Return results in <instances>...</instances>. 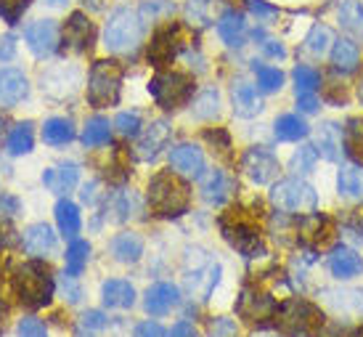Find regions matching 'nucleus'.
<instances>
[{
    "instance_id": "obj_35",
    "label": "nucleus",
    "mask_w": 363,
    "mask_h": 337,
    "mask_svg": "<svg viewBox=\"0 0 363 337\" xmlns=\"http://www.w3.org/2000/svg\"><path fill=\"white\" fill-rule=\"evenodd\" d=\"M88 258H91V245L82 242V239H74L69 250H67V274L77 279L88 266Z\"/></svg>"
},
{
    "instance_id": "obj_58",
    "label": "nucleus",
    "mask_w": 363,
    "mask_h": 337,
    "mask_svg": "<svg viewBox=\"0 0 363 337\" xmlns=\"http://www.w3.org/2000/svg\"><path fill=\"white\" fill-rule=\"evenodd\" d=\"M172 337H196V329L189 321H181V324L172 327Z\"/></svg>"
},
{
    "instance_id": "obj_48",
    "label": "nucleus",
    "mask_w": 363,
    "mask_h": 337,
    "mask_svg": "<svg viewBox=\"0 0 363 337\" xmlns=\"http://www.w3.org/2000/svg\"><path fill=\"white\" fill-rule=\"evenodd\" d=\"M16 337H48V332H45V327H43L40 319H21L19 327H16Z\"/></svg>"
},
{
    "instance_id": "obj_55",
    "label": "nucleus",
    "mask_w": 363,
    "mask_h": 337,
    "mask_svg": "<svg viewBox=\"0 0 363 337\" xmlns=\"http://www.w3.org/2000/svg\"><path fill=\"white\" fill-rule=\"evenodd\" d=\"M297 106H300V112L313 114V112H318V99H315L313 93H305V96H297Z\"/></svg>"
},
{
    "instance_id": "obj_50",
    "label": "nucleus",
    "mask_w": 363,
    "mask_h": 337,
    "mask_svg": "<svg viewBox=\"0 0 363 337\" xmlns=\"http://www.w3.org/2000/svg\"><path fill=\"white\" fill-rule=\"evenodd\" d=\"M133 337H167V332H164L157 321H141V324L135 327V332H133Z\"/></svg>"
},
{
    "instance_id": "obj_57",
    "label": "nucleus",
    "mask_w": 363,
    "mask_h": 337,
    "mask_svg": "<svg viewBox=\"0 0 363 337\" xmlns=\"http://www.w3.org/2000/svg\"><path fill=\"white\" fill-rule=\"evenodd\" d=\"M262 51L268 53V56H276V59H284V56H286L284 45H281V43H276V40H265V43H262Z\"/></svg>"
},
{
    "instance_id": "obj_3",
    "label": "nucleus",
    "mask_w": 363,
    "mask_h": 337,
    "mask_svg": "<svg viewBox=\"0 0 363 337\" xmlns=\"http://www.w3.org/2000/svg\"><path fill=\"white\" fill-rule=\"evenodd\" d=\"M273 319H276V327L286 337H318L323 327L321 311L308 300H300V297L281 303L276 308Z\"/></svg>"
},
{
    "instance_id": "obj_33",
    "label": "nucleus",
    "mask_w": 363,
    "mask_h": 337,
    "mask_svg": "<svg viewBox=\"0 0 363 337\" xmlns=\"http://www.w3.org/2000/svg\"><path fill=\"white\" fill-rule=\"evenodd\" d=\"M32 146H35V133H32V123H19L11 128L9 141H6V149L13 157H21V154H30Z\"/></svg>"
},
{
    "instance_id": "obj_45",
    "label": "nucleus",
    "mask_w": 363,
    "mask_h": 337,
    "mask_svg": "<svg viewBox=\"0 0 363 337\" xmlns=\"http://www.w3.org/2000/svg\"><path fill=\"white\" fill-rule=\"evenodd\" d=\"M114 128L120 131L122 136H138L141 133V114L138 112H122L117 114V120H114Z\"/></svg>"
},
{
    "instance_id": "obj_16",
    "label": "nucleus",
    "mask_w": 363,
    "mask_h": 337,
    "mask_svg": "<svg viewBox=\"0 0 363 337\" xmlns=\"http://www.w3.org/2000/svg\"><path fill=\"white\" fill-rule=\"evenodd\" d=\"M178 303H181V292H178V287L170 284V282L152 284L149 289H146V297H143V308H146L152 316H164V314H170Z\"/></svg>"
},
{
    "instance_id": "obj_7",
    "label": "nucleus",
    "mask_w": 363,
    "mask_h": 337,
    "mask_svg": "<svg viewBox=\"0 0 363 337\" xmlns=\"http://www.w3.org/2000/svg\"><path fill=\"white\" fill-rule=\"evenodd\" d=\"M149 93L162 109H181L191 101L194 96V77L183 74V72H160L152 82H149Z\"/></svg>"
},
{
    "instance_id": "obj_1",
    "label": "nucleus",
    "mask_w": 363,
    "mask_h": 337,
    "mask_svg": "<svg viewBox=\"0 0 363 337\" xmlns=\"http://www.w3.org/2000/svg\"><path fill=\"white\" fill-rule=\"evenodd\" d=\"M11 289H13V295L19 297L21 306L43 308L53 300L56 282H53L51 268L45 266V263L30 260V263H21L13 271V276H11Z\"/></svg>"
},
{
    "instance_id": "obj_28",
    "label": "nucleus",
    "mask_w": 363,
    "mask_h": 337,
    "mask_svg": "<svg viewBox=\"0 0 363 337\" xmlns=\"http://www.w3.org/2000/svg\"><path fill=\"white\" fill-rule=\"evenodd\" d=\"M101 300L104 306L109 308H133V303H135V289H133L130 282L111 279V282H104Z\"/></svg>"
},
{
    "instance_id": "obj_21",
    "label": "nucleus",
    "mask_w": 363,
    "mask_h": 337,
    "mask_svg": "<svg viewBox=\"0 0 363 337\" xmlns=\"http://www.w3.org/2000/svg\"><path fill=\"white\" fill-rule=\"evenodd\" d=\"M329 271L337 279H353V276L363 274V260L350 247H337V250H332V255H329Z\"/></svg>"
},
{
    "instance_id": "obj_17",
    "label": "nucleus",
    "mask_w": 363,
    "mask_h": 337,
    "mask_svg": "<svg viewBox=\"0 0 363 337\" xmlns=\"http://www.w3.org/2000/svg\"><path fill=\"white\" fill-rule=\"evenodd\" d=\"M170 141V125L164 120L152 123L143 133H138V143H135V157L138 160H154L157 154L164 149V143Z\"/></svg>"
},
{
    "instance_id": "obj_11",
    "label": "nucleus",
    "mask_w": 363,
    "mask_h": 337,
    "mask_svg": "<svg viewBox=\"0 0 363 337\" xmlns=\"http://www.w3.org/2000/svg\"><path fill=\"white\" fill-rule=\"evenodd\" d=\"M24 40L38 59H45L59 48V24L53 19H38L24 30Z\"/></svg>"
},
{
    "instance_id": "obj_56",
    "label": "nucleus",
    "mask_w": 363,
    "mask_h": 337,
    "mask_svg": "<svg viewBox=\"0 0 363 337\" xmlns=\"http://www.w3.org/2000/svg\"><path fill=\"white\" fill-rule=\"evenodd\" d=\"M16 53V45H13V38H0V62H9Z\"/></svg>"
},
{
    "instance_id": "obj_14",
    "label": "nucleus",
    "mask_w": 363,
    "mask_h": 337,
    "mask_svg": "<svg viewBox=\"0 0 363 337\" xmlns=\"http://www.w3.org/2000/svg\"><path fill=\"white\" fill-rule=\"evenodd\" d=\"M93 38H96V30H93V21L80 13V11H74L67 24H64V45L72 48V51H88L93 45Z\"/></svg>"
},
{
    "instance_id": "obj_34",
    "label": "nucleus",
    "mask_w": 363,
    "mask_h": 337,
    "mask_svg": "<svg viewBox=\"0 0 363 337\" xmlns=\"http://www.w3.org/2000/svg\"><path fill=\"white\" fill-rule=\"evenodd\" d=\"M109 138L111 128L109 120H104V117H91L82 128V143L85 146H104V143H109Z\"/></svg>"
},
{
    "instance_id": "obj_37",
    "label": "nucleus",
    "mask_w": 363,
    "mask_h": 337,
    "mask_svg": "<svg viewBox=\"0 0 363 337\" xmlns=\"http://www.w3.org/2000/svg\"><path fill=\"white\" fill-rule=\"evenodd\" d=\"M342 141H345V149H347V154H350L358 165H363V120L353 117V120L347 123Z\"/></svg>"
},
{
    "instance_id": "obj_41",
    "label": "nucleus",
    "mask_w": 363,
    "mask_h": 337,
    "mask_svg": "<svg viewBox=\"0 0 363 337\" xmlns=\"http://www.w3.org/2000/svg\"><path fill=\"white\" fill-rule=\"evenodd\" d=\"M334 43V35L332 30L326 27V24H315L311 30V35H308V40H305V45H308V51L315 53V56H323V53L329 51V45Z\"/></svg>"
},
{
    "instance_id": "obj_31",
    "label": "nucleus",
    "mask_w": 363,
    "mask_h": 337,
    "mask_svg": "<svg viewBox=\"0 0 363 337\" xmlns=\"http://www.w3.org/2000/svg\"><path fill=\"white\" fill-rule=\"evenodd\" d=\"M56 223H59V231L64 236H74L80 234L82 228V218H80V210H77V204L69 202V199H59L56 204Z\"/></svg>"
},
{
    "instance_id": "obj_6",
    "label": "nucleus",
    "mask_w": 363,
    "mask_h": 337,
    "mask_svg": "<svg viewBox=\"0 0 363 337\" xmlns=\"http://www.w3.org/2000/svg\"><path fill=\"white\" fill-rule=\"evenodd\" d=\"M220 231L228 239V245L233 250H239L244 258H257L262 255V236L260 228L252 218H247L244 210H228L220 218Z\"/></svg>"
},
{
    "instance_id": "obj_42",
    "label": "nucleus",
    "mask_w": 363,
    "mask_h": 337,
    "mask_svg": "<svg viewBox=\"0 0 363 337\" xmlns=\"http://www.w3.org/2000/svg\"><path fill=\"white\" fill-rule=\"evenodd\" d=\"M294 85H297V96L315 93V88L321 85V74L313 70V67H305V64H300V67L294 70Z\"/></svg>"
},
{
    "instance_id": "obj_5",
    "label": "nucleus",
    "mask_w": 363,
    "mask_h": 337,
    "mask_svg": "<svg viewBox=\"0 0 363 337\" xmlns=\"http://www.w3.org/2000/svg\"><path fill=\"white\" fill-rule=\"evenodd\" d=\"M143 40V19L130 9H117L106 21L104 45L111 53H133Z\"/></svg>"
},
{
    "instance_id": "obj_18",
    "label": "nucleus",
    "mask_w": 363,
    "mask_h": 337,
    "mask_svg": "<svg viewBox=\"0 0 363 337\" xmlns=\"http://www.w3.org/2000/svg\"><path fill=\"white\" fill-rule=\"evenodd\" d=\"M170 165L175 173L181 175H199L204 173V154L194 143H178L170 149Z\"/></svg>"
},
{
    "instance_id": "obj_52",
    "label": "nucleus",
    "mask_w": 363,
    "mask_h": 337,
    "mask_svg": "<svg viewBox=\"0 0 363 337\" xmlns=\"http://www.w3.org/2000/svg\"><path fill=\"white\" fill-rule=\"evenodd\" d=\"M318 337H355V332L350 327H342V324H326L323 321Z\"/></svg>"
},
{
    "instance_id": "obj_44",
    "label": "nucleus",
    "mask_w": 363,
    "mask_h": 337,
    "mask_svg": "<svg viewBox=\"0 0 363 337\" xmlns=\"http://www.w3.org/2000/svg\"><path fill=\"white\" fill-rule=\"evenodd\" d=\"M315 160H318L315 146H303V149H297V154L292 157V170L294 173H311Z\"/></svg>"
},
{
    "instance_id": "obj_61",
    "label": "nucleus",
    "mask_w": 363,
    "mask_h": 337,
    "mask_svg": "<svg viewBox=\"0 0 363 337\" xmlns=\"http://www.w3.org/2000/svg\"><path fill=\"white\" fill-rule=\"evenodd\" d=\"M355 337H363V329H361V332H355Z\"/></svg>"
},
{
    "instance_id": "obj_8",
    "label": "nucleus",
    "mask_w": 363,
    "mask_h": 337,
    "mask_svg": "<svg viewBox=\"0 0 363 337\" xmlns=\"http://www.w3.org/2000/svg\"><path fill=\"white\" fill-rule=\"evenodd\" d=\"M271 202L284 210V213H303L311 215L315 213V189L311 184H305L303 178H284L271 189Z\"/></svg>"
},
{
    "instance_id": "obj_54",
    "label": "nucleus",
    "mask_w": 363,
    "mask_h": 337,
    "mask_svg": "<svg viewBox=\"0 0 363 337\" xmlns=\"http://www.w3.org/2000/svg\"><path fill=\"white\" fill-rule=\"evenodd\" d=\"M61 289H64V295H69V303H77V300H80V287L74 284V276L64 274V279H61Z\"/></svg>"
},
{
    "instance_id": "obj_46",
    "label": "nucleus",
    "mask_w": 363,
    "mask_h": 337,
    "mask_svg": "<svg viewBox=\"0 0 363 337\" xmlns=\"http://www.w3.org/2000/svg\"><path fill=\"white\" fill-rule=\"evenodd\" d=\"M106 175H109V181H114V184H122L128 175H130V170H128V165L122 162V146H117L114 152H111V160H109V170H106Z\"/></svg>"
},
{
    "instance_id": "obj_49",
    "label": "nucleus",
    "mask_w": 363,
    "mask_h": 337,
    "mask_svg": "<svg viewBox=\"0 0 363 337\" xmlns=\"http://www.w3.org/2000/svg\"><path fill=\"white\" fill-rule=\"evenodd\" d=\"M247 3H250V11H252L260 21H271V19H276V16H279V9L268 6L265 0H247Z\"/></svg>"
},
{
    "instance_id": "obj_20",
    "label": "nucleus",
    "mask_w": 363,
    "mask_h": 337,
    "mask_svg": "<svg viewBox=\"0 0 363 337\" xmlns=\"http://www.w3.org/2000/svg\"><path fill=\"white\" fill-rule=\"evenodd\" d=\"M199 192H202L204 202L210 204H223L233 192V181L228 175L218 170V167H212L207 173L199 175Z\"/></svg>"
},
{
    "instance_id": "obj_39",
    "label": "nucleus",
    "mask_w": 363,
    "mask_h": 337,
    "mask_svg": "<svg viewBox=\"0 0 363 337\" xmlns=\"http://www.w3.org/2000/svg\"><path fill=\"white\" fill-rule=\"evenodd\" d=\"M340 21H342L345 30L363 35V3H358V0H345L342 6H340Z\"/></svg>"
},
{
    "instance_id": "obj_12",
    "label": "nucleus",
    "mask_w": 363,
    "mask_h": 337,
    "mask_svg": "<svg viewBox=\"0 0 363 337\" xmlns=\"http://www.w3.org/2000/svg\"><path fill=\"white\" fill-rule=\"evenodd\" d=\"M297 236H300V242H303L305 247H311V250L329 247V242L334 239L332 218L318 215V213L305 215L303 221H300V226H297Z\"/></svg>"
},
{
    "instance_id": "obj_19",
    "label": "nucleus",
    "mask_w": 363,
    "mask_h": 337,
    "mask_svg": "<svg viewBox=\"0 0 363 337\" xmlns=\"http://www.w3.org/2000/svg\"><path fill=\"white\" fill-rule=\"evenodd\" d=\"M21 247L32 258H43L56 247V234L48 223H32L21 231Z\"/></svg>"
},
{
    "instance_id": "obj_24",
    "label": "nucleus",
    "mask_w": 363,
    "mask_h": 337,
    "mask_svg": "<svg viewBox=\"0 0 363 337\" xmlns=\"http://www.w3.org/2000/svg\"><path fill=\"white\" fill-rule=\"evenodd\" d=\"M111 255L114 260H120V263H135V260H141L143 255V239L138 234H133V231H122L111 239Z\"/></svg>"
},
{
    "instance_id": "obj_40",
    "label": "nucleus",
    "mask_w": 363,
    "mask_h": 337,
    "mask_svg": "<svg viewBox=\"0 0 363 337\" xmlns=\"http://www.w3.org/2000/svg\"><path fill=\"white\" fill-rule=\"evenodd\" d=\"M255 77H257V85H260L262 93H276L284 85L281 70L268 67V64H255Z\"/></svg>"
},
{
    "instance_id": "obj_30",
    "label": "nucleus",
    "mask_w": 363,
    "mask_h": 337,
    "mask_svg": "<svg viewBox=\"0 0 363 337\" xmlns=\"http://www.w3.org/2000/svg\"><path fill=\"white\" fill-rule=\"evenodd\" d=\"M337 189L347 199H361L363 197V165H342V170L337 175Z\"/></svg>"
},
{
    "instance_id": "obj_51",
    "label": "nucleus",
    "mask_w": 363,
    "mask_h": 337,
    "mask_svg": "<svg viewBox=\"0 0 363 337\" xmlns=\"http://www.w3.org/2000/svg\"><path fill=\"white\" fill-rule=\"evenodd\" d=\"M16 213H21V202L13 194H3L0 197V215L3 218H13Z\"/></svg>"
},
{
    "instance_id": "obj_9",
    "label": "nucleus",
    "mask_w": 363,
    "mask_h": 337,
    "mask_svg": "<svg viewBox=\"0 0 363 337\" xmlns=\"http://www.w3.org/2000/svg\"><path fill=\"white\" fill-rule=\"evenodd\" d=\"M183 45V32L178 24H167V27H160V30L154 32L152 43H149V62L154 64V67H167V64H172V59L178 56V51H181Z\"/></svg>"
},
{
    "instance_id": "obj_59",
    "label": "nucleus",
    "mask_w": 363,
    "mask_h": 337,
    "mask_svg": "<svg viewBox=\"0 0 363 337\" xmlns=\"http://www.w3.org/2000/svg\"><path fill=\"white\" fill-rule=\"evenodd\" d=\"M82 202L88 204L96 202V184H85V189H82Z\"/></svg>"
},
{
    "instance_id": "obj_38",
    "label": "nucleus",
    "mask_w": 363,
    "mask_h": 337,
    "mask_svg": "<svg viewBox=\"0 0 363 337\" xmlns=\"http://www.w3.org/2000/svg\"><path fill=\"white\" fill-rule=\"evenodd\" d=\"M220 112V96L215 88H207L196 96V101H194V117L196 120H212V117H218Z\"/></svg>"
},
{
    "instance_id": "obj_23",
    "label": "nucleus",
    "mask_w": 363,
    "mask_h": 337,
    "mask_svg": "<svg viewBox=\"0 0 363 337\" xmlns=\"http://www.w3.org/2000/svg\"><path fill=\"white\" fill-rule=\"evenodd\" d=\"M231 101H233V112L239 114V117H255V114H260L262 109V101L260 96H257V91H255V85H250V82H233L231 88Z\"/></svg>"
},
{
    "instance_id": "obj_2",
    "label": "nucleus",
    "mask_w": 363,
    "mask_h": 337,
    "mask_svg": "<svg viewBox=\"0 0 363 337\" xmlns=\"http://www.w3.org/2000/svg\"><path fill=\"white\" fill-rule=\"evenodd\" d=\"M191 204V189L183 181L181 175L162 170L152 178L149 184V207L160 218H181L189 213Z\"/></svg>"
},
{
    "instance_id": "obj_15",
    "label": "nucleus",
    "mask_w": 363,
    "mask_h": 337,
    "mask_svg": "<svg viewBox=\"0 0 363 337\" xmlns=\"http://www.w3.org/2000/svg\"><path fill=\"white\" fill-rule=\"evenodd\" d=\"M30 93V82L27 74L16 67H3L0 70V104L3 106H16L19 101L27 99Z\"/></svg>"
},
{
    "instance_id": "obj_32",
    "label": "nucleus",
    "mask_w": 363,
    "mask_h": 337,
    "mask_svg": "<svg viewBox=\"0 0 363 337\" xmlns=\"http://www.w3.org/2000/svg\"><path fill=\"white\" fill-rule=\"evenodd\" d=\"M74 138V125L67 117H51L43 125V141L51 143V146H64Z\"/></svg>"
},
{
    "instance_id": "obj_43",
    "label": "nucleus",
    "mask_w": 363,
    "mask_h": 337,
    "mask_svg": "<svg viewBox=\"0 0 363 337\" xmlns=\"http://www.w3.org/2000/svg\"><path fill=\"white\" fill-rule=\"evenodd\" d=\"M30 3L32 0H0V19L6 21L9 27L19 24L24 11L30 9Z\"/></svg>"
},
{
    "instance_id": "obj_13",
    "label": "nucleus",
    "mask_w": 363,
    "mask_h": 337,
    "mask_svg": "<svg viewBox=\"0 0 363 337\" xmlns=\"http://www.w3.org/2000/svg\"><path fill=\"white\" fill-rule=\"evenodd\" d=\"M276 300H273L268 292H257L252 287H244L242 297H239V303H236V314L247 321H265V319H271L276 314Z\"/></svg>"
},
{
    "instance_id": "obj_47",
    "label": "nucleus",
    "mask_w": 363,
    "mask_h": 337,
    "mask_svg": "<svg viewBox=\"0 0 363 337\" xmlns=\"http://www.w3.org/2000/svg\"><path fill=\"white\" fill-rule=\"evenodd\" d=\"M207 335L210 337H236V321L228 316H215L207 324Z\"/></svg>"
},
{
    "instance_id": "obj_10",
    "label": "nucleus",
    "mask_w": 363,
    "mask_h": 337,
    "mask_svg": "<svg viewBox=\"0 0 363 337\" xmlns=\"http://www.w3.org/2000/svg\"><path fill=\"white\" fill-rule=\"evenodd\" d=\"M242 170L255 184H271L273 178L279 175V160L265 146H252V149L244 152Z\"/></svg>"
},
{
    "instance_id": "obj_26",
    "label": "nucleus",
    "mask_w": 363,
    "mask_h": 337,
    "mask_svg": "<svg viewBox=\"0 0 363 337\" xmlns=\"http://www.w3.org/2000/svg\"><path fill=\"white\" fill-rule=\"evenodd\" d=\"M342 128H337L334 123L321 125V131L315 136V152L321 154L323 160L329 162H337L340 154H342Z\"/></svg>"
},
{
    "instance_id": "obj_53",
    "label": "nucleus",
    "mask_w": 363,
    "mask_h": 337,
    "mask_svg": "<svg viewBox=\"0 0 363 337\" xmlns=\"http://www.w3.org/2000/svg\"><path fill=\"white\" fill-rule=\"evenodd\" d=\"M82 327H85V329H101V327H106V316H104L101 311H88V314L82 316Z\"/></svg>"
},
{
    "instance_id": "obj_27",
    "label": "nucleus",
    "mask_w": 363,
    "mask_h": 337,
    "mask_svg": "<svg viewBox=\"0 0 363 337\" xmlns=\"http://www.w3.org/2000/svg\"><path fill=\"white\" fill-rule=\"evenodd\" d=\"M332 64L334 70L342 72V74H350V72L358 70V64H361V48H358V43H353L350 38L334 40Z\"/></svg>"
},
{
    "instance_id": "obj_4",
    "label": "nucleus",
    "mask_w": 363,
    "mask_h": 337,
    "mask_svg": "<svg viewBox=\"0 0 363 337\" xmlns=\"http://www.w3.org/2000/svg\"><path fill=\"white\" fill-rule=\"evenodd\" d=\"M122 77H125V70L114 59H101V62L93 64L91 74H88V101H91V106L104 109V106H114L120 101Z\"/></svg>"
},
{
    "instance_id": "obj_60",
    "label": "nucleus",
    "mask_w": 363,
    "mask_h": 337,
    "mask_svg": "<svg viewBox=\"0 0 363 337\" xmlns=\"http://www.w3.org/2000/svg\"><path fill=\"white\" fill-rule=\"evenodd\" d=\"M0 143H3V125H0Z\"/></svg>"
},
{
    "instance_id": "obj_36",
    "label": "nucleus",
    "mask_w": 363,
    "mask_h": 337,
    "mask_svg": "<svg viewBox=\"0 0 363 337\" xmlns=\"http://www.w3.org/2000/svg\"><path fill=\"white\" fill-rule=\"evenodd\" d=\"M276 136L281 141H300V138L308 136V125L297 114H284V117L276 120Z\"/></svg>"
},
{
    "instance_id": "obj_25",
    "label": "nucleus",
    "mask_w": 363,
    "mask_h": 337,
    "mask_svg": "<svg viewBox=\"0 0 363 337\" xmlns=\"http://www.w3.org/2000/svg\"><path fill=\"white\" fill-rule=\"evenodd\" d=\"M218 35L225 45L231 48H239L244 45V38H247V24H244V16L239 11H225L220 19H218Z\"/></svg>"
},
{
    "instance_id": "obj_22",
    "label": "nucleus",
    "mask_w": 363,
    "mask_h": 337,
    "mask_svg": "<svg viewBox=\"0 0 363 337\" xmlns=\"http://www.w3.org/2000/svg\"><path fill=\"white\" fill-rule=\"evenodd\" d=\"M80 181V167L74 162H67V165H59V167H48L45 173H43V184L51 189L53 194H67L72 192L74 186Z\"/></svg>"
},
{
    "instance_id": "obj_29",
    "label": "nucleus",
    "mask_w": 363,
    "mask_h": 337,
    "mask_svg": "<svg viewBox=\"0 0 363 337\" xmlns=\"http://www.w3.org/2000/svg\"><path fill=\"white\" fill-rule=\"evenodd\" d=\"M323 300L342 314H363V289H323Z\"/></svg>"
}]
</instances>
